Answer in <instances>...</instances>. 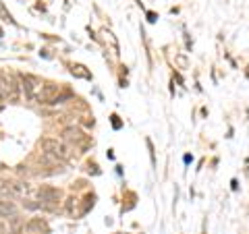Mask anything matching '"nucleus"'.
<instances>
[{
	"mask_svg": "<svg viewBox=\"0 0 249 234\" xmlns=\"http://www.w3.org/2000/svg\"><path fill=\"white\" fill-rule=\"evenodd\" d=\"M42 150L52 155V158H56L60 162H69V158H71V151H69V147L65 143H60L58 139H42L40 141Z\"/></svg>",
	"mask_w": 249,
	"mask_h": 234,
	"instance_id": "1",
	"label": "nucleus"
},
{
	"mask_svg": "<svg viewBox=\"0 0 249 234\" xmlns=\"http://www.w3.org/2000/svg\"><path fill=\"white\" fill-rule=\"evenodd\" d=\"M37 199L42 201L40 203V207L44 205V207H52V205H56V203H60V199H62V191L60 189H56V186H48V184H44V186H40L37 189Z\"/></svg>",
	"mask_w": 249,
	"mask_h": 234,
	"instance_id": "2",
	"label": "nucleus"
},
{
	"mask_svg": "<svg viewBox=\"0 0 249 234\" xmlns=\"http://www.w3.org/2000/svg\"><path fill=\"white\" fill-rule=\"evenodd\" d=\"M21 81H23V89H25V96H27L29 100L37 98V96H36V91H37V89H42L40 79H36L34 75H21Z\"/></svg>",
	"mask_w": 249,
	"mask_h": 234,
	"instance_id": "3",
	"label": "nucleus"
},
{
	"mask_svg": "<svg viewBox=\"0 0 249 234\" xmlns=\"http://www.w3.org/2000/svg\"><path fill=\"white\" fill-rule=\"evenodd\" d=\"M25 230H27V234H48L50 226L44 217H31V220L27 222V226H25Z\"/></svg>",
	"mask_w": 249,
	"mask_h": 234,
	"instance_id": "4",
	"label": "nucleus"
},
{
	"mask_svg": "<svg viewBox=\"0 0 249 234\" xmlns=\"http://www.w3.org/2000/svg\"><path fill=\"white\" fill-rule=\"evenodd\" d=\"M17 216V205L11 199H0V217H13Z\"/></svg>",
	"mask_w": 249,
	"mask_h": 234,
	"instance_id": "5",
	"label": "nucleus"
},
{
	"mask_svg": "<svg viewBox=\"0 0 249 234\" xmlns=\"http://www.w3.org/2000/svg\"><path fill=\"white\" fill-rule=\"evenodd\" d=\"M62 137H65L67 141H73V143H81L83 141V133L79 129H75V127H67L65 131H62Z\"/></svg>",
	"mask_w": 249,
	"mask_h": 234,
	"instance_id": "6",
	"label": "nucleus"
},
{
	"mask_svg": "<svg viewBox=\"0 0 249 234\" xmlns=\"http://www.w3.org/2000/svg\"><path fill=\"white\" fill-rule=\"evenodd\" d=\"M9 193L25 197V195H29V184L27 183H9Z\"/></svg>",
	"mask_w": 249,
	"mask_h": 234,
	"instance_id": "7",
	"label": "nucleus"
},
{
	"mask_svg": "<svg viewBox=\"0 0 249 234\" xmlns=\"http://www.w3.org/2000/svg\"><path fill=\"white\" fill-rule=\"evenodd\" d=\"M23 232V220L19 216L9 217V234H21Z\"/></svg>",
	"mask_w": 249,
	"mask_h": 234,
	"instance_id": "8",
	"label": "nucleus"
},
{
	"mask_svg": "<svg viewBox=\"0 0 249 234\" xmlns=\"http://www.w3.org/2000/svg\"><path fill=\"white\" fill-rule=\"evenodd\" d=\"M0 234H4V228H2V226H0Z\"/></svg>",
	"mask_w": 249,
	"mask_h": 234,
	"instance_id": "9",
	"label": "nucleus"
},
{
	"mask_svg": "<svg viewBox=\"0 0 249 234\" xmlns=\"http://www.w3.org/2000/svg\"><path fill=\"white\" fill-rule=\"evenodd\" d=\"M0 35H2V29H0Z\"/></svg>",
	"mask_w": 249,
	"mask_h": 234,
	"instance_id": "10",
	"label": "nucleus"
}]
</instances>
